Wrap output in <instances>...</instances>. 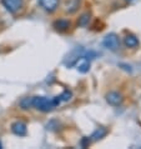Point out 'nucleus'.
<instances>
[{
	"instance_id": "9d476101",
	"label": "nucleus",
	"mask_w": 141,
	"mask_h": 149,
	"mask_svg": "<svg viewBox=\"0 0 141 149\" xmlns=\"http://www.w3.org/2000/svg\"><path fill=\"white\" fill-rule=\"evenodd\" d=\"M54 26H55L57 30H66L69 26H70V23L68 22V20H57V22H55V24H54Z\"/></svg>"
},
{
	"instance_id": "f257e3e1",
	"label": "nucleus",
	"mask_w": 141,
	"mask_h": 149,
	"mask_svg": "<svg viewBox=\"0 0 141 149\" xmlns=\"http://www.w3.org/2000/svg\"><path fill=\"white\" fill-rule=\"evenodd\" d=\"M60 98H45V97H32V107L40 111H51L56 105L60 104Z\"/></svg>"
},
{
	"instance_id": "0eeeda50",
	"label": "nucleus",
	"mask_w": 141,
	"mask_h": 149,
	"mask_svg": "<svg viewBox=\"0 0 141 149\" xmlns=\"http://www.w3.org/2000/svg\"><path fill=\"white\" fill-rule=\"evenodd\" d=\"M39 3L45 10L49 11V13L56 10L57 5H59V0H39Z\"/></svg>"
},
{
	"instance_id": "1a4fd4ad",
	"label": "nucleus",
	"mask_w": 141,
	"mask_h": 149,
	"mask_svg": "<svg viewBox=\"0 0 141 149\" xmlns=\"http://www.w3.org/2000/svg\"><path fill=\"white\" fill-rule=\"evenodd\" d=\"M106 134H107V130L105 129V128H97V129L94 132L93 135H91L90 138H91V140H94V142H95V140H99V139L104 138Z\"/></svg>"
},
{
	"instance_id": "6e6552de",
	"label": "nucleus",
	"mask_w": 141,
	"mask_h": 149,
	"mask_svg": "<svg viewBox=\"0 0 141 149\" xmlns=\"http://www.w3.org/2000/svg\"><path fill=\"white\" fill-rule=\"evenodd\" d=\"M125 45L127 48H136L139 45V39L136 38L135 35H132V34H129L125 36Z\"/></svg>"
},
{
	"instance_id": "f03ea898",
	"label": "nucleus",
	"mask_w": 141,
	"mask_h": 149,
	"mask_svg": "<svg viewBox=\"0 0 141 149\" xmlns=\"http://www.w3.org/2000/svg\"><path fill=\"white\" fill-rule=\"evenodd\" d=\"M84 53L85 52H84V49H82L81 47L75 48L68 56H66V59L64 60V64L66 65V67H73V65H75L79 60L82 59Z\"/></svg>"
},
{
	"instance_id": "39448f33",
	"label": "nucleus",
	"mask_w": 141,
	"mask_h": 149,
	"mask_svg": "<svg viewBox=\"0 0 141 149\" xmlns=\"http://www.w3.org/2000/svg\"><path fill=\"white\" fill-rule=\"evenodd\" d=\"M106 100L111 105H120L122 103V95L118 92H110L106 95Z\"/></svg>"
},
{
	"instance_id": "20e7f679",
	"label": "nucleus",
	"mask_w": 141,
	"mask_h": 149,
	"mask_svg": "<svg viewBox=\"0 0 141 149\" xmlns=\"http://www.w3.org/2000/svg\"><path fill=\"white\" fill-rule=\"evenodd\" d=\"M104 45H105V48H107L109 50H118L119 45H120V41H119V38L116 34H109L105 36V39H104Z\"/></svg>"
},
{
	"instance_id": "9b49d317",
	"label": "nucleus",
	"mask_w": 141,
	"mask_h": 149,
	"mask_svg": "<svg viewBox=\"0 0 141 149\" xmlns=\"http://www.w3.org/2000/svg\"><path fill=\"white\" fill-rule=\"evenodd\" d=\"M20 107L24 110H28L32 107V98H24L21 102H20Z\"/></svg>"
},
{
	"instance_id": "f8f14e48",
	"label": "nucleus",
	"mask_w": 141,
	"mask_h": 149,
	"mask_svg": "<svg viewBox=\"0 0 141 149\" xmlns=\"http://www.w3.org/2000/svg\"><path fill=\"white\" fill-rule=\"evenodd\" d=\"M71 92H69V90H65V92H63V94L59 95L60 98V102H69L70 99H71Z\"/></svg>"
},
{
	"instance_id": "7ed1b4c3",
	"label": "nucleus",
	"mask_w": 141,
	"mask_h": 149,
	"mask_svg": "<svg viewBox=\"0 0 141 149\" xmlns=\"http://www.w3.org/2000/svg\"><path fill=\"white\" fill-rule=\"evenodd\" d=\"M3 5L11 14H16L23 8V0H1Z\"/></svg>"
},
{
	"instance_id": "423d86ee",
	"label": "nucleus",
	"mask_w": 141,
	"mask_h": 149,
	"mask_svg": "<svg viewBox=\"0 0 141 149\" xmlns=\"http://www.w3.org/2000/svg\"><path fill=\"white\" fill-rule=\"evenodd\" d=\"M11 130H13V133L16 135L24 136L26 134V124L23 122H15L13 125H11Z\"/></svg>"
},
{
	"instance_id": "ddd939ff",
	"label": "nucleus",
	"mask_w": 141,
	"mask_h": 149,
	"mask_svg": "<svg viewBox=\"0 0 141 149\" xmlns=\"http://www.w3.org/2000/svg\"><path fill=\"white\" fill-rule=\"evenodd\" d=\"M89 19H90V15L89 14H84L80 19H79V25H80V26H85L86 24H88Z\"/></svg>"
},
{
	"instance_id": "4468645a",
	"label": "nucleus",
	"mask_w": 141,
	"mask_h": 149,
	"mask_svg": "<svg viewBox=\"0 0 141 149\" xmlns=\"http://www.w3.org/2000/svg\"><path fill=\"white\" fill-rule=\"evenodd\" d=\"M89 69H90V63L89 61H85L84 64L79 65V68H77V70L80 73H86V72H89Z\"/></svg>"
}]
</instances>
